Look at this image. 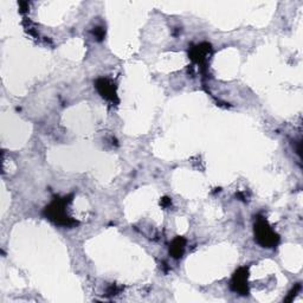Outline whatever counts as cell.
Segmentation results:
<instances>
[{
  "mask_svg": "<svg viewBox=\"0 0 303 303\" xmlns=\"http://www.w3.org/2000/svg\"><path fill=\"white\" fill-rule=\"evenodd\" d=\"M210 51H211V46H210V44H206V43H204V44L195 46V48L192 50L191 58L195 63L203 64V63L206 62V59H208Z\"/></svg>",
  "mask_w": 303,
  "mask_h": 303,
  "instance_id": "cell-5",
  "label": "cell"
},
{
  "mask_svg": "<svg viewBox=\"0 0 303 303\" xmlns=\"http://www.w3.org/2000/svg\"><path fill=\"white\" fill-rule=\"evenodd\" d=\"M114 85V83L107 78H99L96 81V89H97V91L101 94L102 97L109 99L112 102H114L116 99V90Z\"/></svg>",
  "mask_w": 303,
  "mask_h": 303,
  "instance_id": "cell-4",
  "label": "cell"
},
{
  "mask_svg": "<svg viewBox=\"0 0 303 303\" xmlns=\"http://www.w3.org/2000/svg\"><path fill=\"white\" fill-rule=\"evenodd\" d=\"M255 235L257 242L264 248H272L278 243V236L264 219H258L255 224Z\"/></svg>",
  "mask_w": 303,
  "mask_h": 303,
  "instance_id": "cell-1",
  "label": "cell"
},
{
  "mask_svg": "<svg viewBox=\"0 0 303 303\" xmlns=\"http://www.w3.org/2000/svg\"><path fill=\"white\" fill-rule=\"evenodd\" d=\"M68 201L69 200H66V198L55 200L51 205L48 206V208L45 209V215L48 216L51 221L57 223V224H61L64 226L77 224V222L71 221L68 216H65L64 206H65V204H68Z\"/></svg>",
  "mask_w": 303,
  "mask_h": 303,
  "instance_id": "cell-2",
  "label": "cell"
},
{
  "mask_svg": "<svg viewBox=\"0 0 303 303\" xmlns=\"http://www.w3.org/2000/svg\"><path fill=\"white\" fill-rule=\"evenodd\" d=\"M184 249H185V239L179 237L173 241L171 249H169V252H171L174 258H179L181 257L182 254H184Z\"/></svg>",
  "mask_w": 303,
  "mask_h": 303,
  "instance_id": "cell-6",
  "label": "cell"
},
{
  "mask_svg": "<svg viewBox=\"0 0 303 303\" xmlns=\"http://www.w3.org/2000/svg\"><path fill=\"white\" fill-rule=\"evenodd\" d=\"M246 279H248V269L241 268L238 271H236L234 278L231 281V289L232 290L239 292L242 295L248 294V284H246Z\"/></svg>",
  "mask_w": 303,
  "mask_h": 303,
  "instance_id": "cell-3",
  "label": "cell"
},
{
  "mask_svg": "<svg viewBox=\"0 0 303 303\" xmlns=\"http://www.w3.org/2000/svg\"><path fill=\"white\" fill-rule=\"evenodd\" d=\"M105 29L103 28H96L94 30V35H96V37H97V39H102L103 37H105Z\"/></svg>",
  "mask_w": 303,
  "mask_h": 303,
  "instance_id": "cell-7",
  "label": "cell"
},
{
  "mask_svg": "<svg viewBox=\"0 0 303 303\" xmlns=\"http://www.w3.org/2000/svg\"><path fill=\"white\" fill-rule=\"evenodd\" d=\"M161 204H162V206H165V208H166V206L171 205V199H169V198H164L161 200Z\"/></svg>",
  "mask_w": 303,
  "mask_h": 303,
  "instance_id": "cell-8",
  "label": "cell"
}]
</instances>
